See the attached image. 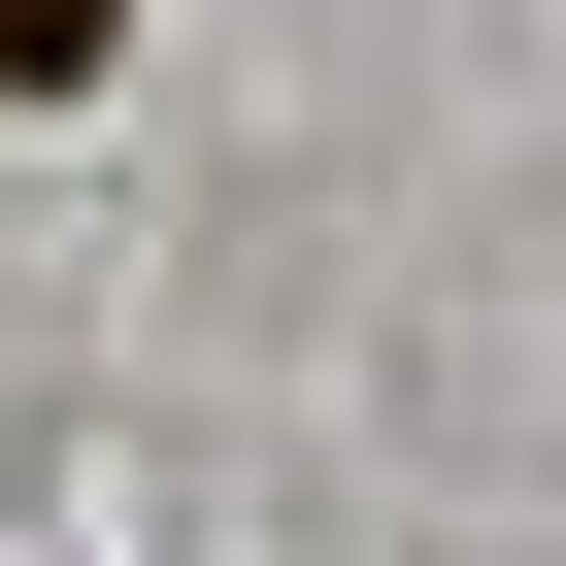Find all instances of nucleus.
<instances>
[{"mask_svg":"<svg viewBox=\"0 0 566 566\" xmlns=\"http://www.w3.org/2000/svg\"><path fill=\"white\" fill-rule=\"evenodd\" d=\"M0 67H101V0H0Z\"/></svg>","mask_w":566,"mask_h":566,"instance_id":"1","label":"nucleus"}]
</instances>
